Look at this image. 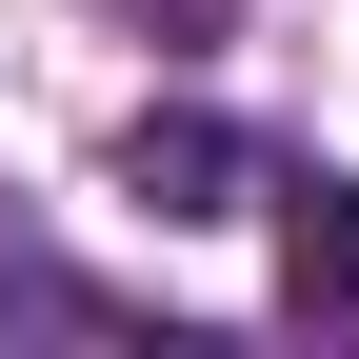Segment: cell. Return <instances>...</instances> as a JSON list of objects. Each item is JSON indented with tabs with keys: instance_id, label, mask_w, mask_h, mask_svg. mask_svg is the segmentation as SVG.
Masks as SVG:
<instances>
[{
	"instance_id": "2",
	"label": "cell",
	"mask_w": 359,
	"mask_h": 359,
	"mask_svg": "<svg viewBox=\"0 0 359 359\" xmlns=\"http://www.w3.org/2000/svg\"><path fill=\"white\" fill-rule=\"evenodd\" d=\"M120 180H140L160 219H219V200H259V140H219V120H140Z\"/></svg>"
},
{
	"instance_id": "1",
	"label": "cell",
	"mask_w": 359,
	"mask_h": 359,
	"mask_svg": "<svg viewBox=\"0 0 359 359\" xmlns=\"http://www.w3.org/2000/svg\"><path fill=\"white\" fill-rule=\"evenodd\" d=\"M259 200H280V299L299 320H359V180L339 160H259Z\"/></svg>"
}]
</instances>
